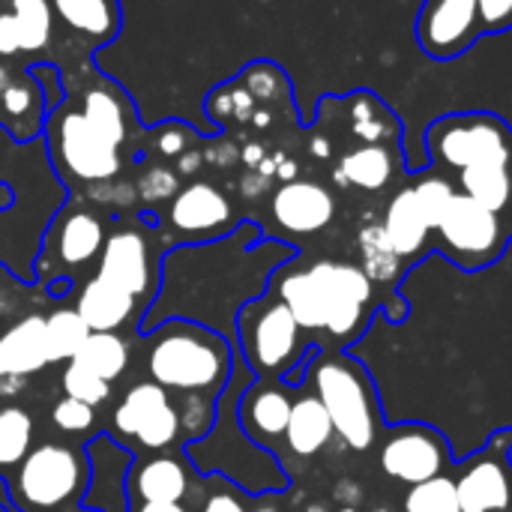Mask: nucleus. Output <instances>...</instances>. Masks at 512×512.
Returning a JSON list of instances; mask_svg holds the SVG:
<instances>
[{"mask_svg":"<svg viewBox=\"0 0 512 512\" xmlns=\"http://www.w3.org/2000/svg\"><path fill=\"white\" fill-rule=\"evenodd\" d=\"M87 84L66 87L63 102L45 117V156L57 180L69 189L111 183L126 165L135 108L108 78L87 72Z\"/></svg>","mask_w":512,"mask_h":512,"instance_id":"obj_1","label":"nucleus"},{"mask_svg":"<svg viewBox=\"0 0 512 512\" xmlns=\"http://www.w3.org/2000/svg\"><path fill=\"white\" fill-rule=\"evenodd\" d=\"M306 333H324L339 351H348L372 321L375 285L345 261H315L303 270L279 267L270 288Z\"/></svg>","mask_w":512,"mask_h":512,"instance_id":"obj_2","label":"nucleus"},{"mask_svg":"<svg viewBox=\"0 0 512 512\" xmlns=\"http://www.w3.org/2000/svg\"><path fill=\"white\" fill-rule=\"evenodd\" d=\"M141 369L147 381L171 396L198 393L222 399L234 378L237 354L225 333L189 318H168L144 333Z\"/></svg>","mask_w":512,"mask_h":512,"instance_id":"obj_3","label":"nucleus"},{"mask_svg":"<svg viewBox=\"0 0 512 512\" xmlns=\"http://www.w3.org/2000/svg\"><path fill=\"white\" fill-rule=\"evenodd\" d=\"M327 408L336 438L354 450L366 453L378 444V435L384 429V411L378 399V387L369 375V369L351 357L348 351H324L315 348L306 366L303 381Z\"/></svg>","mask_w":512,"mask_h":512,"instance_id":"obj_4","label":"nucleus"},{"mask_svg":"<svg viewBox=\"0 0 512 512\" xmlns=\"http://www.w3.org/2000/svg\"><path fill=\"white\" fill-rule=\"evenodd\" d=\"M234 330L240 360L252 378L285 381L288 387H300L306 381V366L318 345L306 339V330L273 291L243 303L234 318Z\"/></svg>","mask_w":512,"mask_h":512,"instance_id":"obj_5","label":"nucleus"},{"mask_svg":"<svg viewBox=\"0 0 512 512\" xmlns=\"http://www.w3.org/2000/svg\"><path fill=\"white\" fill-rule=\"evenodd\" d=\"M90 477L93 465L87 447L51 438L33 444L3 483L18 512H66L84 504Z\"/></svg>","mask_w":512,"mask_h":512,"instance_id":"obj_6","label":"nucleus"},{"mask_svg":"<svg viewBox=\"0 0 512 512\" xmlns=\"http://www.w3.org/2000/svg\"><path fill=\"white\" fill-rule=\"evenodd\" d=\"M105 237H108V219L96 207L78 198L63 201L39 240L33 279H39L42 285H51L57 279L72 282L78 270H87L90 264L99 261Z\"/></svg>","mask_w":512,"mask_h":512,"instance_id":"obj_7","label":"nucleus"},{"mask_svg":"<svg viewBox=\"0 0 512 512\" xmlns=\"http://www.w3.org/2000/svg\"><path fill=\"white\" fill-rule=\"evenodd\" d=\"M429 162L447 171H465L483 162H510L512 126L495 111H456L429 123Z\"/></svg>","mask_w":512,"mask_h":512,"instance_id":"obj_8","label":"nucleus"},{"mask_svg":"<svg viewBox=\"0 0 512 512\" xmlns=\"http://www.w3.org/2000/svg\"><path fill=\"white\" fill-rule=\"evenodd\" d=\"M432 237L438 240V252L447 255L465 273H480L498 264L510 246L504 216L480 207L459 189L450 198L444 216L438 219Z\"/></svg>","mask_w":512,"mask_h":512,"instance_id":"obj_9","label":"nucleus"},{"mask_svg":"<svg viewBox=\"0 0 512 512\" xmlns=\"http://www.w3.org/2000/svg\"><path fill=\"white\" fill-rule=\"evenodd\" d=\"M159 222L156 216L150 225L141 222H120L108 228L102 255L96 261V276L120 285L132 297H138L147 309L159 297L162 285V246H159Z\"/></svg>","mask_w":512,"mask_h":512,"instance_id":"obj_10","label":"nucleus"},{"mask_svg":"<svg viewBox=\"0 0 512 512\" xmlns=\"http://www.w3.org/2000/svg\"><path fill=\"white\" fill-rule=\"evenodd\" d=\"M111 435L117 444H132L138 453H168L183 444L174 396L153 384H132L111 411Z\"/></svg>","mask_w":512,"mask_h":512,"instance_id":"obj_11","label":"nucleus"},{"mask_svg":"<svg viewBox=\"0 0 512 512\" xmlns=\"http://www.w3.org/2000/svg\"><path fill=\"white\" fill-rule=\"evenodd\" d=\"M453 462L456 459L447 435L429 423H399L387 429L378 453L381 471L408 489L441 474H450Z\"/></svg>","mask_w":512,"mask_h":512,"instance_id":"obj_12","label":"nucleus"},{"mask_svg":"<svg viewBox=\"0 0 512 512\" xmlns=\"http://www.w3.org/2000/svg\"><path fill=\"white\" fill-rule=\"evenodd\" d=\"M453 483L462 512H512V429H498L459 462Z\"/></svg>","mask_w":512,"mask_h":512,"instance_id":"obj_13","label":"nucleus"},{"mask_svg":"<svg viewBox=\"0 0 512 512\" xmlns=\"http://www.w3.org/2000/svg\"><path fill=\"white\" fill-rule=\"evenodd\" d=\"M162 234H174L177 240L186 243H213L222 240L228 234L237 231V210L231 204V198L204 180L186 183L180 186L168 201H165V213L156 219Z\"/></svg>","mask_w":512,"mask_h":512,"instance_id":"obj_14","label":"nucleus"},{"mask_svg":"<svg viewBox=\"0 0 512 512\" xmlns=\"http://www.w3.org/2000/svg\"><path fill=\"white\" fill-rule=\"evenodd\" d=\"M414 36L432 60H456L483 36L477 0H426Z\"/></svg>","mask_w":512,"mask_h":512,"instance_id":"obj_15","label":"nucleus"},{"mask_svg":"<svg viewBox=\"0 0 512 512\" xmlns=\"http://www.w3.org/2000/svg\"><path fill=\"white\" fill-rule=\"evenodd\" d=\"M294 393L297 387L264 378H255L243 387V393L237 396V423L255 447L276 456V444H285Z\"/></svg>","mask_w":512,"mask_h":512,"instance_id":"obj_16","label":"nucleus"},{"mask_svg":"<svg viewBox=\"0 0 512 512\" xmlns=\"http://www.w3.org/2000/svg\"><path fill=\"white\" fill-rule=\"evenodd\" d=\"M54 15V42L66 39L81 48L87 60L93 51L111 45L123 27L120 0H48Z\"/></svg>","mask_w":512,"mask_h":512,"instance_id":"obj_17","label":"nucleus"},{"mask_svg":"<svg viewBox=\"0 0 512 512\" xmlns=\"http://www.w3.org/2000/svg\"><path fill=\"white\" fill-rule=\"evenodd\" d=\"M45 117V90L30 66L0 63V129L15 144H33L45 129Z\"/></svg>","mask_w":512,"mask_h":512,"instance_id":"obj_18","label":"nucleus"},{"mask_svg":"<svg viewBox=\"0 0 512 512\" xmlns=\"http://www.w3.org/2000/svg\"><path fill=\"white\" fill-rule=\"evenodd\" d=\"M192 492L189 459L177 450L141 453L126 471L129 504H183Z\"/></svg>","mask_w":512,"mask_h":512,"instance_id":"obj_19","label":"nucleus"},{"mask_svg":"<svg viewBox=\"0 0 512 512\" xmlns=\"http://www.w3.org/2000/svg\"><path fill=\"white\" fill-rule=\"evenodd\" d=\"M54 45L48 0H0V63L36 60Z\"/></svg>","mask_w":512,"mask_h":512,"instance_id":"obj_20","label":"nucleus"},{"mask_svg":"<svg viewBox=\"0 0 512 512\" xmlns=\"http://www.w3.org/2000/svg\"><path fill=\"white\" fill-rule=\"evenodd\" d=\"M270 213L282 231L309 237L336 219V198L315 180H288L273 192Z\"/></svg>","mask_w":512,"mask_h":512,"instance_id":"obj_21","label":"nucleus"},{"mask_svg":"<svg viewBox=\"0 0 512 512\" xmlns=\"http://www.w3.org/2000/svg\"><path fill=\"white\" fill-rule=\"evenodd\" d=\"M72 309L81 315L90 333H123L129 324H141L147 315V306L138 297L96 273L78 288Z\"/></svg>","mask_w":512,"mask_h":512,"instance_id":"obj_22","label":"nucleus"},{"mask_svg":"<svg viewBox=\"0 0 512 512\" xmlns=\"http://www.w3.org/2000/svg\"><path fill=\"white\" fill-rule=\"evenodd\" d=\"M381 228H384L390 246L411 264V261H417V258L426 255L429 240H432V231H435V222L423 210L414 186H405L387 204V213H384Z\"/></svg>","mask_w":512,"mask_h":512,"instance_id":"obj_23","label":"nucleus"},{"mask_svg":"<svg viewBox=\"0 0 512 512\" xmlns=\"http://www.w3.org/2000/svg\"><path fill=\"white\" fill-rule=\"evenodd\" d=\"M45 315H24L0 333V378H30L48 369Z\"/></svg>","mask_w":512,"mask_h":512,"instance_id":"obj_24","label":"nucleus"},{"mask_svg":"<svg viewBox=\"0 0 512 512\" xmlns=\"http://www.w3.org/2000/svg\"><path fill=\"white\" fill-rule=\"evenodd\" d=\"M333 435H336V429H333V420H330L327 408L321 405V399L312 390H303L300 396H294L285 447L297 459H315L321 450L330 447Z\"/></svg>","mask_w":512,"mask_h":512,"instance_id":"obj_25","label":"nucleus"},{"mask_svg":"<svg viewBox=\"0 0 512 512\" xmlns=\"http://www.w3.org/2000/svg\"><path fill=\"white\" fill-rule=\"evenodd\" d=\"M399 174V147L393 144H360L348 150L339 159V183L363 189V192H381L387 189Z\"/></svg>","mask_w":512,"mask_h":512,"instance_id":"obj_26","label":"nucleus"},{"mask_svg":"<svg viewBox=\"0 0 512 512\" xmlns=\"http://www.w3.org/2000/svg\"><path fill=\"white\" fill-rule=\"evenodd\" d=\"M348 108V123H351V135L363 144H399L402 135V123L399 117L390 111L387 102H381L375 93L369 90H357L351 99L342 102Z\"/></svg>","mask_w":512,"mask_h":512,"instance_id":"obj_27","label":"nucleus"},{"mask_svg":"<svg viewBox=\"0 0 512 512\" xmlns=\"http://www.w3.org/2000/svg\"><path fill=\"white\" fill-rule=\"evenodd\" d=\"M459 192L477 201L492 213H507L512 204V165L510 162H483L459 171Z\"/></svg>","mask_w":512,"mask_h":512,"instance_id":"obj_28","label":"nucleus"},{"mask_svg":"<svg viewBox=\"0 0 512 512\" xmlns=\"http://www.w3.org/2000/svg\"><path fill=\"white\" fill-rule=\"evenodd\" d=\"M360 249V270L372 279V285H399L405 279L408 261L390 246L381 225H366L357 237Z\"/></svg>","mask_w":512,"mask_h":512,"instance_id":"obj_29","label":"nucleus"},{"mask_svg":"<svg viewBox=\"0 0 512 512\" xmlns=\"http://www.w3.org/2000/svg\"><path fill=\"white\" fill-rule=\"evenodd\" d=\"M75 363L96 372L102 381L114 384L126 375L132 363V345L120 333H90L81 351L75 354Z\"/></svg>","mask_w":512,"mask_h":512,"instance_id":"obj_30","label":"nucleus"},{"mask_svg":"<svg viewBox=\"0 0 512 512\" xmlns=\"http://www.w3.org/2000/svg\"><path fill=\"white\" fill-rule=\"evenodd\" d=\"M36 444L33 414L21 405H0V480H6Z\"/></svg>","mask_w":512,"mask_h":512,"instance_id":"obj_31","label":"nucleus"},{"mask_svg":"<svg viewBox=\"0 0 512 512\" xmlns=\"http://www.w3.org/2000/svg\"><path fill=\"white\" fill-rule=\"evenodd\" d=\"M87 336H90V327L81 321L75 309H54L51 315H45V345H48L51 366H63L75 360Z\"/></svg>","mask_w":512,"mask_h":512,"instance_id":"obj_32","label":"nucleus"},{"mask_svg":"<svg viewBox=\"0 0 512 512\" xmlns=\"http://www.w3.org/2000/svg\"><path fill=\"white\" fill-rule=\"evenodd\" d=\"M174 402H177V414H180L183 447H186V444H195V441H201V438H207L210 429L216 426L219 399L198 396V393H183V396H174Z\"/></svg>","mask_w":512,"mask_h":512,"instance_id":"obj_33","label":"nucleus"},{"mask_svg":"<svg viewBox=\"0 0 512 512\" xmlns=\"http://www.w3.org/2000/svg\"><path fill=\"white\" fill-rule=\"evenodd\" d=\"M60 390H63V396L78 399V402H84V405H90V408H96V411H99V408L111 399V393H114L108 381H102L96 372L84 369V366L75 363V360L63 363V369H60Z\"/></svg>","mask_w":512,"mask_h":512,"instance_id":"obj_34","label":"nucleus"},{"mask_svg":"<svg viewBox=\"0 0 512 512\" xmlns=\"http://www.w3.org/2000/svg\"><path fill=\"white\" fill-rule=\"evenodd\" d=\"M405 512H462L456 483L450 474H441L435 480H426L420 486H411L405 495Z\"/></svg>","mask_w":512,"mask_h":512,"instance_id":"obj_35","label":"nucleus"},{"mask_svg":"<svg viewBox=\"0 0 512 512\" xmlns=\"http://www.w3.org/2000/svg\"><path fill=\"white\" fill-rule=\"evenodd\" d=\"M51 423L57 432H63L66 438H78V435H87L93 426H96V408L78 402V399H69L63 396L54 408H51Z\"/></svg>","mask_w":512,"mask_h":512,"instance_id":"obj_36","label":"nucleus"},{"mask_svg":"<svg viewBox=\"0 0 512 512\" xmlns=\"http://www.w3.org/2000/svg\"><path fill=\"white\" fill-rule=\"evenodd\" d=\"M477 15L483 36L512 30V0H477Z\"/></svg>","mask_w":512,"mask_h":512,"instance_id":"obj_37","label":"nucleus"},{"mask_svg":"<svg viewBox=\"0 0 512 512\" xmlns=\"http://www.w3.org/2000/svg\"><path fill=\"white\" fill-rule=\"evenodd\" d=\"M198 512H252V510L246 507V501H243V495H240V489H237L234 483L219 480V489H213V492L204 498V504H201V510Z\"/></svg>","mask_w":512,"mask_h":512,"instance_id":"obj_38","label":"nucleus"},{"mask_svg":"<svg viewBox=\"0 0 512 512\" xmlns=\"http://www.w3.org/2000/svg\"><path fill=\"white\" fill-rule=\"evenodd\" d=\"M129 512H192L186 504H129Z\"/></svg>","mask_w":512,"mask_h":512,"instance_id":"obj_39","label":"nucleus"},{"mask_svg":"<svg viewBox=\"0 0 512 512\" xmlns=\"http://www.w3.org/2000/svg\"><path fill=\"white\" fill-rule=\"evenodd\" d=\"M24 384H27L24 378H0V399H12V396H18Z\"/></svg>","mask_w":512,"mask_h":512,"instance_id":"obj_40","label":"nucleus"},{"mask_svg":"<svg viewBox=\"0 0 512 512\" xmlns=\"http://www.w3.org/2000/svg\"><path fill=\"white\" fill-rule=\"evenodd\" d=\"M504 225H507V234H510L512 240V204L507 207V213H504Z\"/></svg>","mask_w":512,"mask_h":512,"instance_id":"obj_41","label":"nucleus"},{"mask_svg":"<svg viewBox=\"0 0 512 512\" xmlns=\"http://www.w3.org/2000/svg\"><path fill=\"white\" fill-rule=\"evenodd\" d=\"M66 512H105V510H93V507H84V504H81V507H72V510H66Z\"/></svg>","mask_w":512,"mask_h":512,"instance_id":"obj_42","label":"nucleus"},{"mask_svg":"<svg viewBox=\"0 0 512 512\" xmlns=\"http://www.w3.org/2000/svg\"><path fill=\"white\" fill-rule=\"evenodd\" d=\"M336 512H363V510H357V507H339Z\"/></svg>","mask_w":512,"mask_h":512,"instance_id":"obj_43","label":"nucleus"},{"mask_svg":"<svg viewBox=\"0 0 512 512\" xmlns=\"http://www.w3.org/2000/svg\"><path fill=\"white\" fill-rule=\"evenodd\" d=\"M252 512H276L273 507H261V510H252Z\"/></svg>","mask_w":512,"mask_h":512,"instance_id":"obj_44","label":"nucleus"},{"mask_svg":"<svg viewBox=\"0 0 512 512\" xmlns=\"http://www.w3.org/2000/svg\"><path fill=\"white\" fill-rule=\"evenodd\" d=\"M306 512H324V510H321V507H309V510H306Z\"/></svg>","mask_w":512,"mask_h":512,"instance_id":"obj_45","label":"nucleus"},{"mask_svg":"<svg viewBox=\"0 0 512 512\" xmlns=\"http://www.w3.org/2000/svg\"><path fill=\"white\" fill-rule=\"evenodd\" d=\"M0 512H12V510H9V507H6V504H0Z\"/></svg>","mask_w":512,"mask_h":512,"instance_id":"obj_46","label":"nucleus"}]
</instances>
